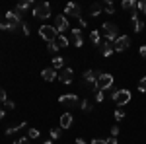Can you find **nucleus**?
I'll return each instance as SVG.
<instances>
[{
    "mask_svg": "<svg viewBox=\"0 0 146 144\" xmlns=\"http://www.w3.org/2000/svg\"><path fill=\"white\" fill-rule=\"evenodd\" d=\"M29 8H31V0H23V2H20V4H18L16 12H23V10H29Z\"/></svg>",
    "mask_w": 146,
    "mask_h": 144,
    "instance_id": "obj_21",
    "label": "nucleus"
},
{
    "mask_svg": "<svg viewBox=\"0 0 146 144\" xmlns=\"http://www.w3.org/2000/svg\"><path fill=\"white\" fill-rule=\"evenodd\" d=\"M140 56H142V58H146V45H142V47H140Z\"/></svg>",
    "mask_w": 146,
    "mask_h": 144,
    "instance_id": "obj_41",
    "label": "nucleus"
},
{
    "mask_svg": "<svg viewBox=\"0 0 146 144\" xmlns=\"http://www.w3.org/2000/svg\"><path fill=\"white\" fill-rule=\"evenodd\" d=\"M20 25H22V20H20L18 12H6V18H4V22L0 23V29H4V31H16Z\"/></svg>",
    "mask_w": 146,
    "mask_h": 144,
    "instance_id": "obj_1",
    "label": "nucleus"
},
{
    "mask_svg": "<svg viewBox=\"0 0 146 144\" xmlns=\"http://www.w3.org/2000/svg\"><path fill=\"white\" fill-rule=\"evenodd\" d=\"M76 144H86V142H84V138H76Z\"/></svg>",
    "mask_w": 146,
    "mask_h": 144,
    "instance_id": "obj_43",
    "label": "nucleus"
},
{
    "mask_svg": "<svg viewBox=\"0 0 146 144\" xmlns=\"http://www.w3.org/2000/svg\"><path fill=\"white\" fill-rule=\"evenodd\" d=\"M133 23H135V31H136V33H140V31L144 29V22H140V20H133Z\"/></svg>",
    "mask_w": 146,
    "mask_h": 144,
    "instance_id": "obj_25",
    "label": "nucleus"
},
{
    "mask_svg": "<svg viewBox=\"0 0 146 144\" xmlns=\"http://www.w3.org/2000/svg\"><path fill=\"white\" fill-rule=\"evenodd\" d=\"M55 29L60 33V31H66L68 29V20L66 16H56L55 18Z\"/></svg>",
    "mask_w": 146,
    "mask_h": 144,
    "instance_id": "obj_12",
    "label": "nucleus"
},
{
    "mask_svg": "<svg viewBox=\"0 0 146 144\" xmlns=\"http://www.w3.org/2000/svg\"><path fill=\"white\" fill-rule=\"evenodd\" d=\"M41 76H43V80H47V82H53L55 78H58V74H56L55 68H45V70L41 72Z\"/></svg>",
    "mask_w": 146,
    "mask_h": 144,
    "instance_id": "obj_15",
    "label": "nucleus"
},
{
    "mask_svg": "<svg viewBox=\"0 0 146 144\" xmlns=\"http://www.w3.org/2000/svg\"><path fill=\"white\" fill-rule=\"evenodd\" d=\"M0 119H4V109H0Z\"/></svg>",
    "mask_w": 146,
    "mask_h": 144,
    "instance_id": "obj_44",
    "label": "nucleus"
},
{
    "mask_svg": "<svg viewBox=\"0 0 146 144\" xmlns=\"http://www.w3.org/2000/svg\"><path fill=\"white\" fill-rule=\"evenodd\" d=\"M33 16H35V18H39V20H47V18H51V6H49L47 2H41V4L33 6Z\"/></svg>",
    "mask_w": 146,
    "mask_h": 144,
    "instance_id": "obj_4",
    "label": "nucleus"
},
{
    "mask_svg": "<svg viewBox=\"0 0 146 144\" xmlns=\"http://www.w3.org/2000/svg\"><path fill=\"white\" fill-rule=\"evenodd\" d=\"M4 103H6V109H14V107H16V103H14V101H10V100H6Z\"/></svg>",
    "mask_w": 146,
    "mask_h": 144,
    "instance_id": "obj_37",
    "label": "nucleus"
},
{
    "mask_svg": "<svg viewBox=\"0 0 146 144\" xmlns=\"http://www.w3.org/2000/svg\"><path fill=\"white\" fill-rule=\"evenodd\" d=\"M27 123H20V125H14V127H8L6 129V136H10V134H14V133H18V131H22L23 127H25Z\"/></svg>",
    "mask_w": 146,
    "mask_h": 144,
    "instance_id": "obj_20",
    "label": "nucleus"
},
{
    "mask_svg": "<svg viewBox=\"0 0 146 144\" xmlns=\"http://www.w3.org/2000/svg\"><path fill=\"white\" fill-rule=\"evenodd\" d=\"M101 10H103V2H96V4H92V8H90V16H100Z\"/></svg>",
    "mask_w": 146,
    "mask_h": 144,
    "instance_id": "obj_18",
    "label": "nucleus"
},
{
    "mask_svg": "<svg viewBox=\"0 0 146 144\" xmlns=\"http://www.w3.org/2000/svg\"><path fill=\"white\" fill-rule=\"evenodd\" d=\"M20 27H22L23 35H29V25H27V23H23V22H22V25H20Z\"/></svg>",
    "mask_w": 146,
    "mask_h": 144,
    "instance_id": "obj_34",
    "label": "nucleus"
},
{
    "mask_svg": "<svg viewBox=\"0 0 146 144\" xmlns=\"http://www.w3.org/2000/svg\"><path fill=\"white\" fill-rule=\"evenodd\" d=\"M90 41L98 47V45L101 43V41H100V31H92V33H90Z\"/></svg>",
    "mask_w": 146,
    "mask_h": 144,
    "instance_id": "obj_23",
    "label": "nucleus"
},
{
    "mask_svg": "<svg viewBox=\"0 0 146 144\" xmlns=\"http://www.w3.org/2000/svg\"><path fill=\"white\" fill-rule=\"evenodd\" d=\"M129 45H131V39H129L127 35H121V37L113 43V51H115V53H123Z\"/></svg>",
    "mask_w": 146,
    "mask_h": 144,
    "instance_id": "obj_9",
    "label": "nucleus"
},
{
    "mask_svg": "<svg viewBox=\"0 0 146 144\" xmlns=\"http://www.w3.org/2000/svg\"><path fill=\"white\" fill-rule=\"evenodd\" d=\"M53 43L56 45V49H62V47H68V39L64 37V35H58V37H56Z\"/></svg>",
    "mask_w": 146,
    "mask_h": 144,
    "instance_id": "obj_19",
    "label": "nucleus"
},
{
    "mask_svg": "<svg viewBox=\"0 0 146 144\" xmlns=\"http://www.w3.org/2000/svg\"><path fill=\"white\" fill-rule=\"evenodd\" d=\"M123 8L131 12V20H138L136 10H138V0H123Z\"/></svg>",
    "mask_w": 146,
    "mask_h": 144,
    "instance_id": "obj_10",
    "label": "nucleus"
},
{
    "mask_svg": "<svg viewBox=\"0 0 146 144\" xmlns=\"http://www.w3.org/2000/svg\"><path fill=\"white\" fill-rule=\"evenodd\" d=\"M72 125V115L70 113H62L60 115V129H70Z\"/></svg>",
    "mask_w": 146,
    "mask_h": 144,
    "instance_id": "obj_16",
    "label": "nucleus"
},
{
    "mask_svg": "<svg viewBox=\"0 0 146 144\" xmlns=\"http://www.w3.org/2000/svg\"><path fill=\"white\" fill-rule=\"evenodd\" d=\"M98 47H100V53H101L103 56H109V55L113 53V45L109 43V41H101Z\"/></svg>",
    "mask_w": 146,
    "mask_h": 144,
    "instance_id": "obj_14",
    "label": "nucleus"
},
{
    "mask_svg": "<svg viewBox=\"0 0 146 144\" xmlns=\"http://www.w3.org/2000/svg\"><path fill=\"white\" fill-rule=\"evenodd\" d=\"M39 35L45 39V41H49V43H53L56 37H58V31H56L53 25H41L39 27Z\"/></svg>",
    "mask_w": 146,
    "mask_h": 144,
    "instance_id": "obj_5",
    "label": "nucleus"
},
{
    "mask_svg": "<svg viewBox=\"0 0 146 144\" xmlns=\"http://www.w3.org/2000/svg\"><path fill=\"white\" fill-rule=\"evenodd\" d=\"M115 119H117V121L125 119V111L123 109H115Z\"/></svg>",
    "mask_w": 146,
    "mask_h": 144,
    "instance_id": "obj_29",
    "label": "nucleus"
},
{
    "mask_svg": "<svg viewBox=\"0 0 146 144\" xmlns=\"http://www.w3.org/2000/svg\"><path fill=\"white\" fill-rule=\"evenodd\" d=\"M43 144H53V140H45V142H43Z\"/></svg>",
    "mask_w": 146,
    "mask_h": 144,
    "instance_id": "obj_45",
    "label": "nucleus"
},
{
    "mask_svg": "<svg viewBox=\"0 0 146 144\" xmlns=\"http://www.w3.org/2000/svg\"><path fill=\"white\" fill-rule=\"evenodd\" d=\"M105 142H107V144H117V138H113V136H109V138H105Z\"/></svg>",
    "mask_w": 146,
    "mask_h": 144,
    "instance_id": "obj_40",
    "label": "nucleus"
},
{
    "mask_svg": "<svg viewBox=\"0 0 146 144\" xmlns=\"http://www.w3.org/2000/svg\"><path fill=\"white\" fill-rule=\"evenodd\" d=\"M92 107H94V105H92V101H88V100L80 101V109H82V111H86V113H90V111H92Z\"/></svg>",
    "mask_w": 146,
    "mask_h": 144,
    "instance_id": "obj_22",
    "label": "nucleus"
},
{
    "mask_svg": "<svg viewBox=\"0 0 146 144\" xmlns=\"http://www.w3.org/2000/svg\"><path fill=\"white\" fill-rule=\"evenodd\" d=\"M47 51H49V53L53 55V53H56V51H58V49H56V45H55V43H49V47H47Z\"/></svg>",
    "mask_w": 146,
    "mask_h": 144,
    "instance_id": "obj_33",
    "label": "nucleus"
},
{
    "mask_svg": "<svg viewBox=\"0 0 146 144\" xmlns=\"http://www.w3.org/2000/svg\"><path fill=\"white\" fill-rule=\"evenodd\" d=\"M72 43H74V47H82V31H80L78 27L76 29H72Z\"/></svg>",
    "mask_w": 146,
    "mask_h": 144,
    "instance_id": "obj_17",
    "label": "nucleus"
},
{
    "mask_svg": "<svg viewBox=\"0 0 146 144\" xmlns=\"http://www.w3.org/2000/svg\"><path fill=\"white\" fill-rule=\"evenodd\" d=\"M94 98H96V101H98V103H101V101H103V92H101V90H98Z\"/></svg>",
    "mask_w": 146,
    "mask_h": 144,
    "instance_id": "obj_30",
    "label": "nucleus"
},
{
    "mask_svg": "<svg viewBox=\"0 0 146 144\" xmlns=\"http://www.w3.org/2000/svg\"><path fill=\"white\" fill-rule=\"evenodd\" d=\"M101 29H103V33L107 37V41H117V39H119V27L113 22H105L101 25Z\"/></svg>",
    "mask_w": 146,
    "mask_h": 144,
    "instance_id": "obj_2",
    "label": "nucleus"
},
{
    "mask_svg": "<svg viewBox=\"0 0 146 144\" xmlns=\"http://www.w3.org/2000/svg\"><path fill=\"white\" fill-rule=\"evenodd\" d=\"M14 144H29V138H18Z\"/></svg>",
    "mask_w": 146,
    "mask_h": 144,
    "instance_id": "obj_38",
    "label": "nucleus"
},
{
    "mask_svg": "<svg viewBox=\"0 0 146 144\" xmlns=\"http://www.w3.org/2000/svg\"><path fill=\"white\" fill-rule=\"evenodd\" d=\"M64 14H66V16H72V18H78V20H80V14H82V12H80V6H78V4H66Z\"/></svg>",
    "mask_w": 146,
    "mask_h": 144,
    "instance_id": "obj_13",
    "label": "nucleus"
},
{
    "mask_svg": "<svg viewBox=\"0 0 146 144\" xmlns=\"http://www.w3.org/2000/svg\"><path fill=\"white\" fill-rule=\"evenodd\" d=\"M72 78H74V70H72V68H62L60 74H58V80H60L62 84H70Z\"/></svg>",
    "mask_w": 146,
    "mask_h": 144,
    "instance_id": "obj_11",
    "label": "nucleus"
},
{
    "mask_svg": "<svg viewBox=\"0 0 146 144\" xmlns=\"http://www.w3.org/2000/svg\"><path fill=\"white\" fill-rule=\"evenodd\" d=\"M60 133H62L60 127H58V129H51V140H53V138H60Z\"/></svg>",
    "mask_w": 146,
    "mask_h": 144,
    "instance_id": "obj_28",
    "label": "nucleus"
},
{
    "mask_svg": "<svg viewBox=\"0 0 146 144\" xmlns=\"http://www.w3.org/2000/svg\"><path fill=\"white\" fill-rule=\"evenodd\" d=\"M58 101H60L62 105H68V107H80V101L74 94H62V96L58 98Z\"/></svg>",
    "mask_w": 146,
    "mask_h": 144,
    "instance_id": "obj_8",
    "label": "nucleus"
},
{
    "mask_svg": "<svg viewBox=\"0 0 146 144\" xmlns=\"http://www.w3.org/2000/svg\"><path fill=\"white\" fill-rule=\"evenodd\" d=\"M41 136V133L37 131V129H29V133H27V138L29 140H33V138H39Z\"/></svg>",
    "mask_w": 146,
    "mask_h": 144,
    "instance_id": "obj_26",
    "label": "nucleus"
},
{
    "mask_svg": "<svg viewBox=\"0 0 146 144\" xmlns=\"http://www.w3.org/2000/svg\"><path fill=\"white\" fill-rule=\"evenodd\" d=\"M138 10L142 12V14H146V0H140L138 2Z\"/></svg>",
    "mask_w": 146,
    "mask_h": 144,
    "instance_id": "obj_32",
    "label": "nucleus"
},
{
    "mask_svg": "<svg viewBox=\"0 0 146 144\" xmlns=\"http://www.w3.org/2000/svg\"><path fill=\"white\" fill-rule=\"evenodd\" d=\"M4 101H6V92L0 88V103H4Z\"/></svg>",
    "mask_w": 146,
    "mask_h": 144,
    "instance_id": "obj_39",
    "label": "nucleus"
},
{
    "mask_svg": "<svg viewBox=\"0 0 146 144\" xmlns=\"http://www.w3.org/2000/svg\"><path fill=\"white\" fill-rule=\"evenodd\" d=\"M62 64H64V58L62 56H55L53 58V68H62Z\"/></svg>",
    "mask_w": 146,
    "mask_h": 144,
    "instance_id": "obj_24",
    "label": "nucleus"
},
{
    "mask_svg": "<svg viewBox=\"0 0 146 144\" xmlns=\"http://www.w3.org/2000/svg\"><path fill=\"white\" fill-rule=\"evenodd\" d=\"M103 10L107 12V14H115V6H113L111 2H103Z\"/></svg>",
    "mask_w": 146,
    "mask_h": 144,
    "instance_id": "obj_27",
    "label": "nucleus"
},
{
    "mask_svg": "<svg viewBox=\"0 0 146 144\" xmlns=\"http://www.w3.org/2000/svg\"><path fill=\"white\" fill-rule=\"evenodd\" d=\"M113 86V76L111 74H107V72H103L98 76V82H96V90H109Z\"/></svg>",
    "mask_w": 146,
    "mask_h": 144,
    "instance_id": "obj_7",
    "label": "nucleus"
},
{
    "mask_svg": "<svg viewBox=\"0 0 146 144\" xmlns=\"http://www.w3.org/2000/svg\"><path fill=\"white\" fill-rule=\"evenodd\" d=\"M90 144H107V142H105V138H94Z\"/></svg>",
    "mask_w": 146,
    "mask_h": 144,
    "instance_id": "obj_36",
    "label": "nucleus"
},
{
    "mask_svg": "<svg viewBox=\"0 0 146 144\" xmlns=\"http://www.w3.org/2000/svg\"><path fill=\"white\" fill-rule=\"evenodd\" d=\"M138 90H140V92H146V76L138 82Z\"/></svg>",
    "mask_w": 146,
    "mask_h": 144,
    "instance_id": "obj_31",
    "label": "nucleus"
},
{
    "mask_svg": "<svg viewBox=\"0 0 146 144\" xmlns=\"http://www.w3.org/2000/svg\"><path fill=\"white\" fill-rule=\"evenodd\" d=\"M111 98L119 107H123V105H127V103L131 101V92H129V90H117V92L111 94Z\"/></svg>",
    "mask_w": 146,
    "mask_h": 144,
    "instance_id": "obj_3",
    "label": "nucleus"
},
{
    "mask_svg": "<svg viewBox=\"0 0 146 144\" xmlns=\"http://www.w3.org/2000/svg\"><path fill=\"white\" fill-rule=\"evenodd\" d=\"M98 76H100V72H96V70H86V72H84V80H82V86H88V88H92L94 92H98V90H96Z\"/></svg>",
    "mask_w": 146,
    "mask_h": 144,
    "instance_id": "obj_6",
    "label": "nucleus"
},
{
    "mask_svg": "<svg viewBox=\"0 0 146 144\" xmlns=\"http://www.w3.org/2000/svg\"><path fill=\"white\" fill-rule=\"evenodd\" d=\"M111 136H113V138H117V136H119V127H117V125L111 129Z\"/></svg>",
    "mask_w": 146,
    "mask_h": 144,
    "instance_id": "obj_35",
    "label": "nucleus"
},
{
    "mask_svg": "<svg viewBox=\"0 0 146 144\" xmlns=\"http://www.w3.org/2000/svg\"><path fill=\"white\" fill-rule=\"evenodd\" d=\"M78 22H80V25H82V27H86V25H88V22H86V20H84V18H80Z\"/></svg>",
    "mask_w": 146,
    "mask_h": 144,
    "instance_id": "obj_42",
    "label": "nucleus"
}]
</instances>
